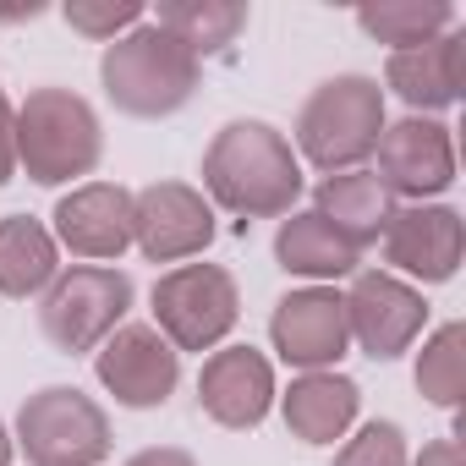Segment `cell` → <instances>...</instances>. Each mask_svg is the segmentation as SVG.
Segmentation results:
<instances>
[{"mask_svg":"<svg viewBox=\"0 0 466 466\" xmlns=\"http://www.w3.org/2000/svg\"><path fill=\"white\" fill-rule=\"evenodd\" d=\"M275 264L308 286H335V280H351L362 269V253L346 248L313 208H291L275 230Z\"/></svg>","mask_w":466,"mask_h":466,"instance_id":"obj_19","label":"cell"},{"mask_svg":"<svg viewBox=\"0 0 466 466\" xmlns=\"http://www.w3.org/2000/svg\"><path fill=\"white\" fill-rule=\"evenodd\" d=\"M50 237L77 264H116L132 248V187L121 181L72 187L50 214Z\"/></svg>","mask_w":466,"mask_h":466,"instance_id":"obj_15","label":"cell"},{"mask_svg":"<svg viewBox=\"0 0 466 466\" xmlns=\"http://www.w3.org/2000/svg\"><path fill=\"white\" fill-rule=\"evenodd\" d=\"M411 461V444H406V428L390 422V417H373L362 422L357 433L340 439L335 450V466H406Z\"/></svg>","mask_w":466,"mask_h":466,"instance_id":"obj_25","label":"cell"},{"mask_svg":"<svg viewBox=\"0 0 466 466\" xmlns=\"http://www.w3.org/2000/svg\"><path fill=\"white\" fill-rule=\"evenodd\" d=\"M105 159V121L99 110L61 88H28V99L17 105V170L34 187H83V176H94Z\"/></svg>","mask_w":466,"mask_h":466,"instance_id":"obj_2","label":"cell"},{"mask_svg":"<svg viewBox=\"0 0 466 466\" xmlns=\"http://www.w3.org/2000/svg\"><path fill=\"white\" fill-rule=\"evenodd\" d=\"M214 203L192 181H148L132 192V248L148 264H192L214 248Z\"/></svg>","mask_w":466,"mask_h":466,"instance_id":"obj_9","label":"cell"},{"mask_svg":"<svg viewBox=\"0 0 466 466\" xmlns=\"http://www.w3.org/2000/svg\"><path fill=\"white\" fill-rule=\"evenodd\" d=\"M203 198L237 219H286L308 187L291 137L258 116L225 121L203 148Z\"/></svg>","mask_w":466,"mask_h":466,"instance_id":"obj_1","label":"cell"},{"mask_svg":"<svg viewBox=\"0 0 466 466\" xmlns=\"http://www.w3.org/2000/svg\"><path fill=\"white\" fill-rule=\"evenodd\" d=\"M291 439L324 450L335 439H346L357 428V411H362V384L346 379L340 368H324V373H297L280 395H275Z\"/></svg>","mask_w":466,"mask_h":466,"instance_id":"obj_17","label":"cell"},{"mask_svg":"<svg viewBox=\"0 0 466 466\" xmlns=\"http://www.w3.org/2000/svg\"><path fill=\"white\" fill-rule=\"evenodd\" d=\"M12 439L28 466H105L116 428L110 411L77 384H45L17 406Z\"/></svg>","mask_w":466,"mask_h":466,"instance_id":"obj_5","label":"cell"},{"mask_svg":"<svg viewBox=\"0 0 466 466\" xmlns=\"http://www.w3.org/2000/svg\"><path fill=\"white\" fill-rule=\"evenodd\" d=\"M395 208H400V203L384 192V181H379L368 165H362V170L319 176V187H313V214L335 230L346 248H357V253L379 248V237H384V225L395 219Z\"/></svg>","mask_w":466,"mask_h":466,"instance_id":"obj_18","label":"cell"},{"mask_svg":"<svg viewBox=\"0 0 466 466\" xmlns=\"http://www.w3.org/2000/svg\"><path fill=\"white\" fill-rule=\"evenodd\" d=\"M45 12V0H12V6H0V23H39Z\"/></svg>","mask_w":466,"mask_h":466,"instance_id":"obj_29","label":"cell"},{"mask_svg":"<svg viewBox=\"0 0 466 466\" xmlns=\"http://www.w3.org/2000/svg\"><path fill=\"white\" fill-rule=\"evenodd\" d=\"M411 379H417V395L428 406H439V411L461 406V395H466V324L461 319H450L433 335H422Z\"/></svg>","mask_w":466,"mask_h":466,"instance_id":"obj_23","label":"cell"},{"mask_svg":"<svg viewBox=\"0 0 466 466\" xmlns=\"http://www.w3.org/2000/svg\"><path fill=\"white\" fill-rule=\"evenodd\" d=\"M61 269L66 264H61V248L45 219H34V214L0 219V297H12V302L45 297Z\"/></svg>","mask_w":466,"mask_h":466,"instance_id":"obj_20","label":"cell"},{"mask_svg":"<svg viewBox=\"0 0 466 466\" xmlns=\"http://www.w3.org/2000/svg\"><path fill=\"white\" fill-rule=\"evenodd\" d=\"M384 88L379 77L368 72H340V77H324L302 110H297V127H291V148L302 165H313L319 176H335V170H362L379 148V132H384Z\"/></svg>","mask_w":466,"mask_h":466,"instance_id":"obj_3","label":"cell"},{"mask_svg":"<svg viewBox=\"0 0 466 466\" xmlns=\"http://www.w3.org/2000/svg\"><path fill=\"white\" fill-rule=\"evenodd\" d=\"M384 88L406 105V116H444L466 94V34L450 28L433 45L395 50L384 61Z\"/></svg>","mask_w":466,"mask_h":466,"instance_id":"obj_16","label":"cell"},{"mask_svg":"<svg viewBox=\"0 0 466 466\" xmlns=\"http://www.w3.org/2000/svg\"><path fill=\"white\" fill-rule=\"evenodd\" d=\"M61 17H66L72 34H83L94 45H116L121 34H132L137 23H148L143 0H66Z\"/></svg>","mask_w":466,"mask_h":466,"instance_id":"obj_24","label":"cell"},{"mask_svg":"<svg viewBox=\"0 0 466 466\" xmlns=\"http://www.w3.org/2000/svg\"><path fill=\"white\" fill-rule=\"evenodd\" d=\"M154 329L176 351H219L242 324V286L225 264H176L148 291Z\"/></svg>","mask_w":466,"mask_h":466,"instance_id":"obj_7","label":"cell"},{"mask_svg":"<svg viewBox=\"0 0 466 466\" xmlns=\"http://www.w3.org/2000/svg\"><path fill=\"white\" fill-rule=\"evenodd\" d=\"M94 379L127 411H159L181 384V351L154 324H121L94 351Z\"/></svg>","mask_w":466,"mask_h":466,"instance_id":"obj_12","label":"cell"},{"mask_svg":"<svg viewBox=\"0 0 466 466\" xmlns=\"http://www.w3.org/2000/svg\"><path fill=\"white\" fill-rule=\"evenodd\" d=\"M340 302H346L351 346L373 362L406 357L428 329V297L390 269H357L351 286L340 291Z\"/></svg>","mask_w":466,"mask_h":466,"instance_id":"obj_8","label":"cell"},{"mask_svg":"<svg viewBox=\"0 0 466 466\" xmlns=\"http://www.w3.org/2000/svg\"><path fill=\"white\" fill-rule=\"evenodd\" d=\"M373 159V176L395 203H439L455 187V132L439 116L384 121Z\"/></svg>","mask_w":466,"mask_h":466,"instance_id":"obj_10","label":"cell"},{"mask_svg":"<svg viewBox=\"0 0 466 466\" xmlns=\"http://www.w3.org/2000/svg\"><path fill=\"white\" fill-rule=\"evenodd\" d=\"M137 286L116 264H72L56 275V286L39 297V329L61 357L99 351L132 313Z\"/></svg>","mask_w":466,"mask_h":466,"instance_id":"obj_6","label":"cell"},{"mask_svg":"<svg viewBox=\"0 0 466 466\" xmlns=\"http://www.w3.org/2000/svg\"><path fill=\"white\" fill-rule=\"evenodd\" d=\"M17 461V439H12V422L0 417V466H12Z\"/></svg>","mask_w":466,"mask_h":466,"instance_id":"obj_30","label":"cell"},{"mask_svg":"<svg viewBox=\"0 0 466 466\" xmlns=\"http://www.w3.org/2000/svg\"><path fill=\"white\" fill-rule=\"evenodd\" d=\"M148 23L165 28V34L203 66V61L225 56L230 45L248 34L253 12H248V0H165Z\"/></svg>","mask_w":466,"mask_h":466,"instance_id":"obj_21","label":"cell"},{"mask_svg":"<svg viewBox=\"0 0 466 466\" xmlns=\"http://www.w3.org/2000/svg\"><path fill=\"white\" fill-rule=\"evenodd\" d=\"M99 83H105V99L132 116V121H165V116H181L192 99H198V83H203V66L154 23H137L132 34H121L116 45H105L99 56Z\"/></svg>","mask_w":466,"mask_h":466,"instance_id":"obj_4","label":"cell"},{"mask_svg":"<svg viewBox=\"0 0 466 466\" xmlns=\"http://www.w3.org/2000/svg\"><path fill=\"white\" fill-rule=\"evenodd\" d=\"M12 176H17V105H12L6 83H0V187Z\"/></svg>","mask_w":466,"mask_h":466,"instance_id":"obj_26","label":"cell"},{"mask_svg":"<svg viewBox=\"0 0 466 466\" xmlns=\"http://www.w3.org/2000/svg\"><path fill=\"white\" fill-rule=\"evenodd\" d=\"M357 28L373 45H390V56H395V50L444 39L450 28H461V12L450 0H379V6H357Z\"/></svg>","mask_w":466,"mask_h":466,"instance_id":"obj_22","label":"cell"},{"mask_svg":"<svg viewBox=\"0 0 466 466\" xmlns=\"http://www.w3.org/2000/svg\"><path fill=\"white\" fill-rule=\"evenodd\" d=\"M384 269L406 286H450L466 258V219L455 203H400L384 225Z\"/></svg>","mask_w":466,"mask_h":466,"instance_id":"obj_11","label":"cell"},{"mask_svg":"<svg viewBox=\"0 0 466 466\" xmlns=\"http://www.w3.org/2000/svg\"><path fill=\"white\" fill-rule=\"evenodd\" d=\"M406 466H466V455H461V439H455V433H444V439H428Z\"/></svg>","mask_w":466,"mask_h":466,"instance_id":"obj_27","label":"cell"},{"mask_svg":"<svg viewBox=\"0 0 466 466\" xmlns=\"http://www.w3.org/2000/svg\"><path fill=\"white\" fill-rule=\"evenodd\" d=\"M127 466H198V455L181 450V444H148V450H137Z\"/></svg>","mask_w":466,"mask_h":466,"instance_id":"obj_28","label":"cell"},{"mask_svg":"<svg viewBox=\"0 0 466 466\" xmlns=\"http://www.w3.org/2000/svg\"><path fill=\"white\" fill-rule=\"evenodd\" d=\"M269 346L297 373L340 368V357L351 351L340 291L335 286H297V291H286L275 302V313H269Z\"/></svg>","mask_w":466,"mask_h":466,"instance_id":"obj_13","label":"cell"},{"mask_svg":"<svg viewBox=\"0 0 466 466\" xmlns=\"http://www.w3.org/2000/svg\"><path fill=\"white\" fill-rule=\"evenodd\" d=\"M275 395H280V379H275V362H269L258 346H219V351L203 357V373H198V411H203L214 428L253 433V428L275 411Z\"/></svg>","mask_w":466,"mask_h":466,"instance_id":"obj_14","label":"cell"}]
</instances>
